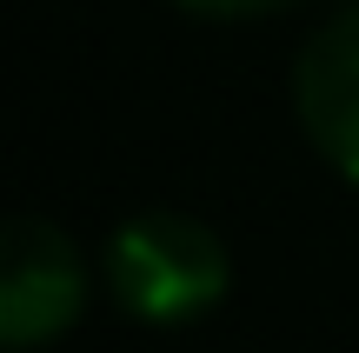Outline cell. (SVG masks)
Wrapping results in <instances>:
<instances>
[{"instance_id": "obj_1", "label": "cell", "mask_w": 359, "mask_h": 353, "mask_svg": "<svg viewBox=\"0 0 359 353\" xmlns=\"http://www.w3.org/2000/svg\"><path fill=\"white\" fill-rule=\"evenodd\" d=\"M107 280L140 320H187L226 293V247L187 213H140L107 247Z\"/></svg>"}, {"instance_id": "obj_2", "label": "cell", "mask_w": 359, "mask_h": 353, "mask_svg": "<svg viewBox=\"0 0 359 353\" xmlns=\"http://www.w3.org/2000/svg\"><path fill=\"white\" fill-rule=\"evenodd\" d=\"M80 300H87V274H80L74 240L34 213L13 220L0 240V333H7V347H40L67 333L80 320Z\"/></svg>"}, {"instance_id": "obj_3", "label": "cell", "mask_w": 359, "mask_h": 353, "mask_svg": "<svg viewBox=\"0 0 359 353\" xmlns=\"http://www.w3.org/2000/svg\"><path fill=\"white\" fill-rule=\"evenodd\" d=\"M293 107H299L306 140L346 180H359V7L326 20L306 40L299 74H293Z\"/></svg>"}, {"instance_id": "obj_4", "label": "cell", "mask_w": 359, "mask_h": 353, "mask_svg": "<svg viewBox=\"0 0 359 353\" xmlns=\"http://www.w3.org/2000/svg\"><path fill=\"white\" fill-rule=\"evenodd\" d=\"M173 7L200 13V20H253V13H273L286 0H173Z\"/></svg>"}]
</instances>
